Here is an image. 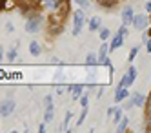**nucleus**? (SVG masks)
Segmentation results:
<instances>
[{"mask_svg":"<svg viewBox=\"0 0 151 133\" xmlns=\"http://www.w3.org/2000/svg\"><path fill=\"white\" fill-rule=\"evenodd\" d=\"M42 26V17L38 13H33V15H29L27 20H26V31L27 33H37Z\"/></svg>","mask_w":151,"mask_h":133,"instance_id":"obj_1","label":"nucleus"},{"mask_svg":"<svg viewBox=\"0 0 151 133\" xmlns=\"http://www.w3.org/2000/svg\"><path fill=\"white\" fill-rule=\"evenodd\" d=\"M84 11L82 9H78V11H75L73 13V35L77 37V35H80V31H82V27H84Z\"/></svg>","mask_w":151,"mask_h":133,"instance_id":"obj_2","label":"nucleus"},{"mask_svg":"<svg viewBox=\"0 0 151 133\" xmlns=\"http://www.w3.org/2000/svg\"><path fill=\"white\" fill-rule=\"evenodd\" d=\"M137 73H138V71H137V68H135V66H131V68L127 69V73L122 77V80L118 82V87H129V86H131V84L135 82Z\"/></svg>","mask_w":151,"mask_h":133,"instance_id":"obj_3","label":"nucleus"},{"mask_svg":"<svg viewBox=\"0 0 151 133\" xmlns=\"http://www.w3.org/2000/svg\"><path fill=\"white\" fill-rule=\"evenodd\" d=\"M17 108V102L13 98H6V100L0 102V117H9Z\"/></svg>","mask_w":151,"mask_h":133,"instance_id":"obj_4","label":"nucleus"},{"mask_svg":"<svg viewBox=\"0 0 151 133\" xmlns=\"http://www.w3.org/2000/svg\"><path fill=\"white\" fill-rule=\"evenodd\" d=\"M133 18H135V13H133V7L131 6H126V9L122 11V24H131L133 22Z\"/></svg>","mask_w":151,"mask_h":133,"instance_id":"obj_5","label":"nucleus"},{"mask_svg":"<svg viewBox=\"0 0 151 133\" xmlns=\"http://www.w3.org/2000/svg\"><path fill=\"white\" fill-rule=\"evenodd\" d=\"M144 102H146V97H144L142 93H135V95L131 97V100L126 104V108H131V106H142Z\"/></svg>","mask_w":151,"mask_h":133,"instance_id":"obj_6","label":"nucleus"},{"mask_svg":"<svg viewBox=\"0 0 151 133\" xmlns=\"http://www.w3.org/2000/svg\"><path fill=\"white\" fill-rule=\"evenodd\" d=\"M122 42H124V37L120 35V33H116V35H115V37L111 38V44H109V49H111V51L118 49V48L122 46Z\"/></svg>","mask_w":151,"mask_h":133,"instance_id":"obj_7","label":"nucleus"},{"mask_svg":"<svg viewBox=\"0 0 151 133\" xmlns=\"http://www.w3.org/2000/svg\"><path fill=\"white\" fill-rule=\"evenodd\" d=\"M146 24H147V18H146L144 15H135V18H133V26H135L137 29H144Z\"/></svg>","mask_w":151,"mask_h":133,"instance_id":"obj_8","label":"nucleus"},{"mask_svg":"<svg viewBox=\"0 0 151 133\" xmlns=\"http://www.w3.org/2000/svg\"><path fill=\"white\" fill-rule=\"evenodd\" d=\"M129 97L127 87H116V93H115V102H122L124 98Z\"/></svg>","mask_w":151,"mask_h":133,"instance_id":"obj_9","label":"nucleus"},{"mask_svg":"<svg viewBox=\"0 0 151 133\" xmlns=\"http://www.w3.org/2000/svg\"><path fill=\"white\" fill-rule=\"evenodd\" d=\"M53 117H55V109H53V104H46V113H44V122H51Z\"/></svg>","mask_w":151,"mask_h":133,"instance_id":"obj_10","label":"nucleus"},{"mask_svg":"<svg viewBox=\"0 0 151 133\" xmlns=\"http://www.w3.org/2000/svg\"><path fill=\"white\" fill-rule=\"evenodd\" d=\"M29 53L33 55V57H38V55L42 53V48H40V44L37 40H33V42L29 44Z\"/></svg>","mask_w":151,"mask_h":133,"instance_id":"obj_11","label":"nucleus"},{"mask_svg":"<svg viewBox=\"0 0 151 133\" xmlns=\"http://www.w3.org/2000/svg\"><path fill=\"white\" fill-rule=\"evenodd\" d=\"M127 126H129V119L124 117L120 122H118V126H116V133H124V131L127 129Z\"/></svg>","mask_w":151,"mask_h":133,"instance_id":"obj_12","label":"nucleus"},{"mask_svg":"<svg viewBox=\"0 0 151 133\" xmlns=\"http://www.w3.org/2000/svg\"><path fill=\"white\" fill-rule=\"evenodd\" d=\"M100 27V18L99 17H91V20H89V31H96Z\"/></svg>","mask_w":151,"mask_h":133,"instance_id":"obj_13","label":"nucleus"},{"mask_svg":"<svg viewBox=\"0 0 151 133\" xmlns=\"http://www.w3.org/2000/svg\"><path fill=\"white\" fill-rule=\"evenodd\" d=\"M82 90H84V84H75L73 86V98H80L82 97Z\"/></svg>","mask_w":151,"mask_h":133,"instance_id":"obj_14","label":"nucleus"},{"mask_svg":"<svg viewBox=\"0 0 151 133\" xmlns=\"http://www.w3.org/2000/svg\"><path fill=\"white\" fill-rule=\"evenodd\" d=\"M60 4H62V0H46V6L53 11H57L60 7Z\"/></svg>","mask_w":151,"mask_h":133,"instance_id":"obj_15","label":"nucleus"},{"mask_svg":"<svg viewBox=\"0 0 151 133\" xmlns=\"http://www.w3.org/2000/svg\"><path fill=\"white\" fill-rule=\"evenodd\" d=\"M96 60H99V57H96L95 53H89V55H88V59H86V64H88V66H95Z\"/></svg>","mask_w":151,"mask_h":133,"instance_id":"obj_16","label":"nucleus"},{"mask_svg":"<svg viewBox=\"0 0 151 133\" xmlns=\"http://www.w3.org/2000/svg\"><path fill=\"white\" fill-rule=\"evenodd\" d=\"M122 119H124V115H122V109H118V108H116V111H115V115H113V122H115V124H118Z\"/></svg>","mask_w":151,"mask_h":133,"instance_id":"obj_17","label":"nucleus"},{"mask_svg":"<svg viewBox=\"0 0 151 133\" xmlns=\"http://www.w3.org/2000/svg\"><path fill=\"white\" fill-rule=\"evenodd\" d=\"M86 117H88V108H82V113H80V117H78V120H77L78 126H82V122L86 120Z\"/></svg>","mask_w":151,"mask_h":133,"instance_id":"obj_18","label":"nucleus"},{"mask_svg":"<svg viewBox=\"0 0 151 133\" xmlns=\"http://www.w3.org/2000/svg\"><path fill=\"white\" fill-rule=\"evenodd\" d=\"M146 117H147V119H151V93H149L147 102H146Z\"/></svg>","mask_w":151,"mask_h":133,"instance_id":"obj_19","label":"nucleus"},{"mask_svg":"<svg viewBox=\"0 0 151 133\" xmlns=\"http://www.w3.org/2000/svg\"><path fill=\"white\" fill-rule=\"evenodd\" d=\"M109 35H111V33H109V29H107V27H102L100 29V38L102 40H107V38H109Z\"/></svg>","mask_w":151,"mask_h":133,"instance_id":"obj_20","label":"nucleus"},{"mask_svg":"<svg viewBox=\"0 0 151 133\" xmlns=\"http://www.w3.org/2000/svg\"><path fill=\"white\" fill-rule=\"evenodd\" d=\"M17 59V48H11L7 51V60H15Z\"/></svg>","mask_w":151,"mask_h":133,"instance_id":"obj_21","label":"nucleus"},{"mask_svg":"<svg viewBox=\"0 0 151 133\" xmlns=\"http://www.w3.org/2000/svg\"><path fill=\"white\" fill-rule=\"evenodd\" d=\"M71 117H73V113H71V111H68V113H66V117H64V128H68V124H69Z\"/></svg>","mask_w":151,"mask_h":133,"instance_id":"obj_22","label":"nucleus"},{"mask_svg":"<svg viewBox=\"0 0 151 133\" xmlns=\"http://www.w3.org/2000/svg\"><path fill=\"white\" fill-rule=\"evenodd\" d=\"M75 2H77V4H78L82 9H86V7L89 6V0H75Z\"/></svg>","mask_w":151,"mask_h":133,"instance_id":"obj_23","label":"nucleus"},{"mask_svg":"<svg viewBox=\"0 0 151 133\" xmlns=\"http://www.w3.org/2000/svg\"><path fill=\"white\" fill-rule=\"evenodd\" d=\"M78 100H80V106L82 108H88V95H82Z\"/></svg>","mask_w":151,"mask_h":133,"instance_id":"obj_24","label":"nucleus"},{"mask_svg":"<svg viewBox=\"0 0 151 133\" xmlns=\"http://www.w3.org/2000/svg\"><path fill=\"white\" fill-rule=\"evenodd\" d=\"M137 53H138V48H133L131 51H129V60H135V57H137Z\"/></svg>","mask_w":151,"mask_h":133,"instance_id":"obj_25","label":"nucleus"},{"mask_svg":"<svg viewBox=\"0 0 151 133\" xmlns=\"http://www.w3.org/2000/svg\"><path fill=\"white\" fill-rule=\"evenodd\" d=\"M115 111H116V108H107V117H111V115H115Z\"/></svg>","mask_w":151,"mask_h":133,"instance_id":"obj_26","label":"nucleus"},{"mask_svg":"<svg viewBox=\"0 0 151 133\" xmlns=\"http://www.w3.org/2000/svg\"><path fill=\"white\" fill-rule=\"evenodd\" d=\"M44 102H46V104H51V102H53V97H51V95H46V97H44Z\"/></svg>","mask_w":151,"mask_h":133,"instance_id":"obj_27","label":"nucleus"},{"mask_svg":"<svg viewBox=\"0 0 151 133\" xmlns=\"http://www.w3.org/2000/svg\"><path fill=\"white\" fill-rule=\"evenodd\" d=\"M6 29H7L9 33H11V31H13L15 27H13V24H11V22H7V24H6Z\"/></svg>","mask_w":151,"mask_h":133,"instance_id":"obj_28","label":"nucleus"},{"mask_svg":"<svg viewBox=\"0 0 151 133\" xmlns=\"http://www.w3.org/2000/svg\"><path fill=\"white\" fill-rule=\"evenodd\" d=\"M6 2H7V0H0V11L6 9Z\"/></svg>","mask_w":151,"mask_h":133,"instance_id":"obj_29","label":"nucleus"},{"mask_svg":"<svg viewBox=\"0 0 151 133\" xmlns=\"http://www.w3.org/2000/svg\"><path fill=\"white\" fill-rule=\"evenodd\" d=\"M146 49H147V53H151V38L146 42Z\"/></svg>","mask_w":151,"mask_h":133,"instance_id":"obj_30","label":"nucleus"},{"mask_svg":"<svg viewBox=\"0 0 151 133\" xmlns=\"http://www.w3.org/2000/svg\"><path fill=\"white\" fill-rule=\"evenodd\" d=\"M38 131H40V133H44V131H46V126H44V124H40V126H38Z\"/></svg>","mask_w":151,"mask_h":133,"instance_id":"obj_31","label":"nucleus"},{"mask_svg":"<svg viewBox=\"0 0 151 133\" xmlns=\"http://www.w3.org/2000/svg\"><path fill=\"white\" fill-rule=\"evenodd\" d=\"M147 131H151V119H147V126H146Z\"/></svg>","mask_w":151,"mask_h":133,"instance_id":"obj_32","label":"nucleus"},{"mask_svg":"<svg viewBox=\"0 0 151 133\" xmlns=\"http://www.w3.org/2000/svg\"><path fill=\"white\" fill-rule=\"evenodd\" d=\"M146 9H147L149 13H151V2H147V4H146Z\"/></svg>","mask_w":151,"mask_h":133,"instance_id":"obj_33","label":"nucleus"},{"mask_svg":"<svg viewBox=\"0 0 151 133\" xmlns=\"http://www.w3.org/2000/svg\"><path fill=\"white\" fill-rule=\"evenodd\" d=\"M27 2H31V4H37V2H40V0H27Z\"/></svg>","mask_w":151,"mask_h":133,"instance_id":"obj_34","label":"nucleus"},{"mask_svg":"<svg viewBox=\"0 0 151 133\" xmlns=\"http://www.w3.org/2000/svg\"><path fill=\"white\" fill-rule=\"evenodd\" d=\"M0 59H2V48H0Z\"/></svg>","mask_w":151,"mask_h":133,"instance_id":"obj_35","label":"nucleus"}]
</instances>
